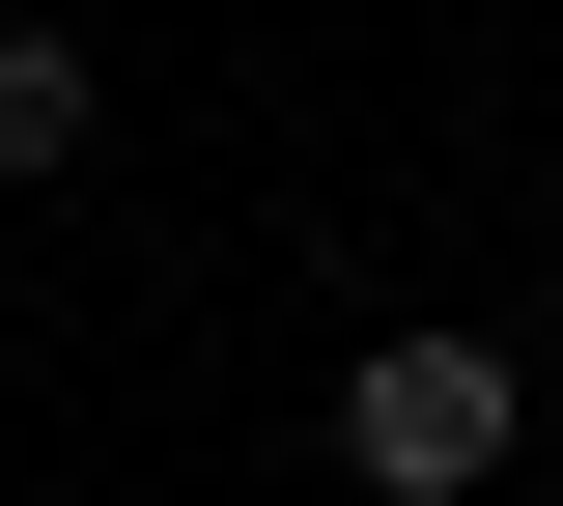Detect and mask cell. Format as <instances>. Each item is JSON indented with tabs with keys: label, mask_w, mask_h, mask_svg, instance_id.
I'll return each instance as SVG.
<instances>
[{
	"label": "cell",
	"mask_w": 563,
	"mask_h": 506,
	"mask_svg": "<svg viewBox=\"0 0 563 506\" xmlns=\"http://www.w3.org/2000/svg\"><path fill=\"white\" fill-rule=\"evenodd\" d=\"M507 450H536V366L451 338V310H395V338L339 366V479H366V506H479Z\"/></svg>",
	"instance_id": "6da1fadb"
},
{
	"label": "cell",
	"mask_w": 563,
	"mask_h": 506,
	"mask_svg": "<svg viewBox=\"0 0 563 506\" xmlns=\"http://www.w3.org/2000/svg\"><path fill=\"white\" fill-rule=\"evenodd\" d=\"M85 142H113V85H85V29H0V198H57Z\"/></svg>",
	"instance_id": "7a4b0ae2"
}]
</instances>
